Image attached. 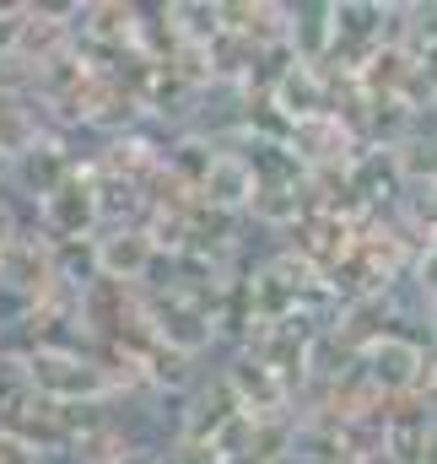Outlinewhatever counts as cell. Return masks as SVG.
I'll list each match as a JSON object with an SVG mask.
<instances>
[{"mask_svg": "<svg viewBox=\"0 0 437 464\" xmlns=\"http://www.w3.org/2000/svg\"><path fill=\"white\" fill-rule=\"evenodd\" d=\"M22 367H27V372H22L27 389L44 394L49 405H76V400H98V394H109V372H103V362L76 356V351H65V346H38Z\"/></svg>", "mask_w": 437, "mask_h": 464, "instance_id": "1", "label": "cell"}, {"mask_svg": "<svg viewBox=\"0 0 437 464\" xmlns=\"http://www.w3.org/2000/svg\"><path fill=\"white\" fill-rule=\"evenodd\" d=\"M422 362H427V351L416 341H405L400 330H384V335H373L367 346L356 351V367H362L367 389L384 394V400L389 394H411L416 378H422Z\"/></svg>", "mask_w": 437, "mask_h": 464, "instance_id": "2", "label": "cell"}, {"mask_svg": "<svg viewBox=\"0 0 437 464\" xmlns=\"http://www.w3.org/2000/svg\"><path fill=\"white\" fill-rule=\"evenodd\" d=\"M254 184H259V168H254V157H238V151H211V162H206V173H200V184H195V195H200V206H211V211H238V206H248L254 200Z\"/></svg>", "mask_w": 437, "mask_h": 464, "instance_id": "3", "label": "cell"}, {"mask_svg": "<svg viewBox=\"0 0 437 464\" xmlns=\"http://www.w3.org/2000/svg\"><path fill=\"white\" fill-rule=\"evenodd\" d=\"M44 227L54 232L60 243H71V237H82V232L98 222V189L92 184H82V173L71 168V179L54 189V195H44Z\"/></svg>", "mask_w": 437, "mask_h": 464, "instance_id": "4", "label": "cell"}, {"mask_svg": "<svg viewBox=\"0 0 437 464\" xmlns=\"http://www.w3.org/2000/svg\"><path fill=\"white\" fill-rule=\"evenodd\" d=\"M92 259H98V281L130 286V281L146 276V265L157 259V248H151V237L141 227H119V232H109V237H98Z\"/></svg>", "mask_w": 437, "mask_h": 464, "instance_id": "5", "label": "cell"}, {"mask_svg": "<svg viewBox=\"0 0 437 464\" xmlns=\"http://www.w3.org/2000/svg\"><path fill=\"white\" fill-rule=\"evenodd\" d=\"M141 372H146V383H157V389H189V383H195V356L151 346L141 356Z\"/></svg>", "mask_w": 437, "mask_h": 464, "instance_id": "6", "label": "cell"}, {"mask_svg": "<svg viewBox=\"0 0 437 464\" xmlns=\"http://www.w3.org/2000/svg\"><path fill=\"white\" fill-rule=\"evenodd\" d=\"M27 87H38V65H33V60H22L16 49H5V54H0V98H5V103H16Z\"/></svg>", "mask_w": 437, "mask_h": 464, "instance_id": "7", "label": "cell"}, {"mask_svg": "<svg viewBox=\"0 0 437 464\" xmlns=\"http://www.w3.org/2000/svg\"><path fill=\"white\" fill-rule=\"evenodd\" d=\"M0 464H38V454H33V449H22L11 432H0Z\"/></svg>", "mask_w": 437, "mask_h": 464, "instance_id": "8", "label": "cell"}, {"mask_svg": "<svg viewBox=\"0 0 437 464\" xmlns=\"http://www.w3.org/2000/svg\"><path fill=\"white\" fill-rule=\"evenodd\" d=\"M113 464H157V454H146V449H124Z\"/></svg>", "mask_w": 437, "mask_h": 464, "instance_id": "9", "label": "cell"}, {"mask_svg": "<svg viewBox=\"0 0 437 464\" xmlns=\"http://www.w3.org/2000/svg\"><path fill=\"white\" fill-rule=\"evenodd\" d=\"M422 464H437V432H427V449H422Z\"/></svg>", "mask_w": 437, "mask_h": 464, "instance_id": "10", "label": "cell"}]
</instances>
